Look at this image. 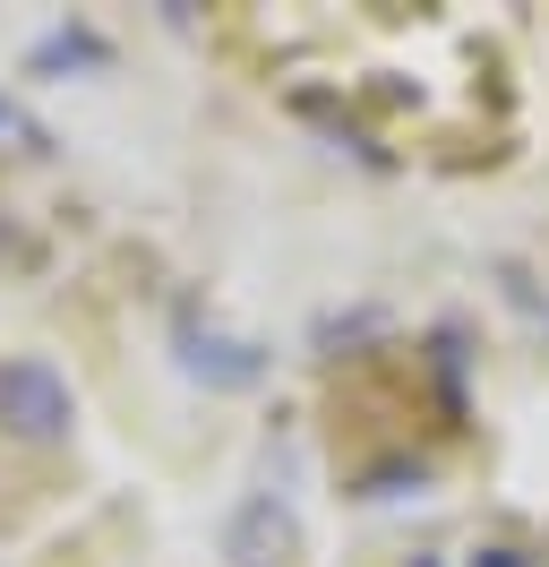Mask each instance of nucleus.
Returning a JSON list of instances; mask_svg holds the SVG:
<instances>
[{
  "label": "nucleus",
  "mask_w": 549,
  "mask_h": 567,
  "mask_svg": "<svg viewBox=\"0 0 549 567\" xmlns=\"http://www.w3.org/2000/svg\"><path fill=\"white\" fill-rule=\"evenodd\" d=\"M69 379L52 361H0V430L9 439H27V447H52L69 430Z\"/></svg>",
  "instance_id": "1"
}]
</instances>
